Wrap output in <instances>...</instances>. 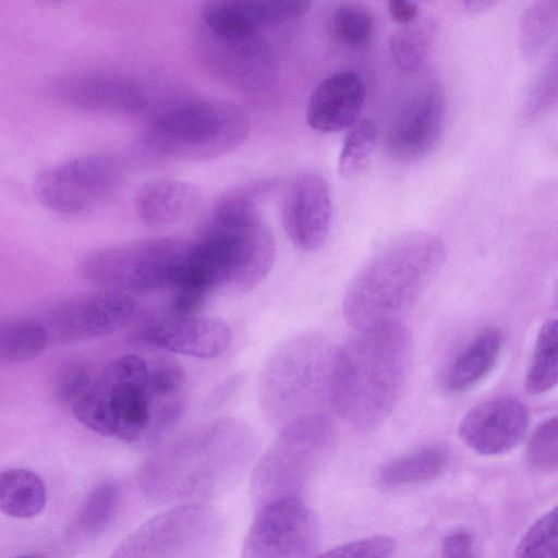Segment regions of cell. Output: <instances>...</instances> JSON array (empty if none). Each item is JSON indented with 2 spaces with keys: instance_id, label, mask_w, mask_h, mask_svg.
Segmentation results:
<instances>
[{
  "instance_id": "obj_1",
  "label": "cell",
  "mask_w": 558,
  "mask_h": 558,
  "mask_svg": "<svg viewBox=\"0 0 558 558\" xmlns=\"http://www.w3.org/2000/svg\"><path fill=\"white\" fill-rule=\"evenodd\" d=\"M412 360V335L402 322L356 330L337 349L331 408L356 430L376 429L397 405Z\"/></svg>"
},
{
  "instance_id": "obj_2",
  "label": "cell",
  "mask_w": 558,
  "mask_h": 558,
  "mask_svg": "<svg viewBox=\"0 0 558 558\" xmlns=\"http://www.w3.org/2000/svg\"><path fill=\"white\" fill-rule=\"evenodd\" d=\"M255 446V436L244 422L219 420L199 435L150 457L140 469L138 487L156 502L204 504L238 480Z\"/></svg>"
},
{
  "instance_id": "obj_3",
  "label": "cell",
  "mask_w": 558,
  "mask_h": 558,
  "mask_svg": "<svg viewBox=\"0 0 558 558\" xmlns=\"http://www.w3.org/2000/svg\"><path fill=\"white\" fill-rule=\"evenodd\" d=\"M445 260L441 241L426 232L402 234L383 246L353 278L342 301L355 330L400 322Z\"/></svg>"
},
{
  "instance_id": "obj_4",
  "label": "cell",
  "mask_w": 558,
  "mask_h": 558,
  "mask_svg": "<svg viewBox=\"0 0 558 558\" xmlns=\"http://www.w3.org/2000/svg\"><path fill=\"white\" fill-rule=\"evenodd\" d=\"M275 256L274 235L258 209L220 196L205 229L191 242L190 267L213 292L239 294L267 277Z\"/></svg>"
},
{
  "instance_id": "obj_5",
  "label": "cell",
  "mask_w": 558,
  "mask_h": 558,
  "mask_svg": "<svg viewBox=\"0 0 558 558\" xmlns=\"http://www.w3.org/2000/svg\"><path fill=\"white\" fill-rule=\"evenodd\" d=\"M337 349L317 332L294 335L270 354L258 383V400L274 425L325 414L331 407V381Z\"/></svg>"
},
{
  "instance_id": "obj_6",
  "label": "cell",
  "mask_w": 558,
  "mask_h": 558,
  "mask_svg": "<svg viewBox=\"0 0 558 558\" xmlns=\"http://www.w3.org/2000/svg\"><path fill=\"white\" fill-rule=\"evenodd\" d=\"M250 118L235 104L207 97H183L162 105L150 117L145 144L168 158L203 160L239 147L248 136Z\"/></svg>"
},
{
  "instance_id": "obj_7",
  "label": "cell",
  "mask_w": 558,
  "mask_h": 558,
  "mask_svg": "<svg viewBox=\"0 0 558 558\" xmlns=\"http://www.w3.org/2000/svg\"><path fill=\"white\" fill-rule=\"evenodd\" d=\"M71 409L101 436L128 444L145 439L153 413L149 363L135 354L114 359Z\"/></svg>"
},
{
  "instance_id": "obj_8",
  "label": "cell",
  "mask_w": 558,
  "mask_h": 558,
  "mask_svg": "<svg viewBox=\"0 0 558 558\" xmlns=\"http://www.w3.org/2000/svg\"><path fill=\"white\" fill-rule=\"evenodd\" d=\"M190 246L175 238L112 245L88 255L83 275L101 289L126 294L173 289L186 269Z\"/></svg>"
},
{
  "instance_id": "obj_9",
  "label": "cell",
  "mask_w": 558,
  "mask_h": 558,
  "mask_svg": "<svg viewBox=\"0 0 558 558\" xmlns=\"http://www.w3.org/2000/svg\"><path fill=\"white\" fill-rule=\"evenodd\" d=\"M335 440V427L325 414L282 427L253 473L252 494L257 504L298 496L296 488L326 461Z\"/></svg>"
},
{
  "instance_id": "obj_10",
  "label": "cell",
  "mask_w": 558,
  "mask_h": 558,
  "mask_svg": "<svg viewBox=\"0 0 558 558\" xmlns=\"http://www.w3.org/2000/svg\"><path fill=\"white\" fill-rule=\"evenodd\" d=\"M221 536L222 520L214 508L179 505L137 527L110 558H213Z\"/></svg>"
},
{
  "instance_id": "obj_11",
  "label": "cell",
  "mask_w": 558,
  "mask_h": 558,
  "mask_svg": "<svg viewBox=\"0 0 558 558\" xmlns=\"http://www.w3.org/2000/svg\"><path fill=\"white\" fill-rule=\"evenodd\" d=\"M122 175L121 162L111 155L78 156L40 170L34 180V194L53 213L80 216L108 201Z\"/></svg>"
},
{
  "instance_id": "obj_12",
  "label": "cell",
  "mask_w": 558,
  "mask_h": 558,
  "mask_svg": "<svg viewBox=\"0 0 558 558\" xmlns=\"http://www.w3.org/2000/svg\"><path fill=\"white\" fill-rule=\"evenodd\" d=\"M195 46L201 64L236 90L263 93L271 88L277 78L275 53L259 34L221 36L199 26Z\"/></svg>"
},
{
  "instance_id": "obj_13",
  "label": "cell",
  "mask_w": 558,
  "mask_h": 558,
  "mask_svg": "<svg viewBox=\"0 0 558 558\" xmlns=\"http://www.w3.org/2000/svg\"><path fill=\"white\" fill-rule=\"evenodd\" d=\"M318 522L299 496L272 500L257 511L246 534L242 558H310Z\"/></svg>"
},
{
  "instance_id": "obj_14",
  "label": "cell",
  "mask_w": 558,
  "mask_h": 558,
  "mask_svg": "<svg viewBox=\"0 0 558 558\" xmlns=\"http://www.w3.org/2000/svg\"><path fill=\"white\" fill-rule=\"evenodd\" d=\"M134 313L135 302L129 294L101 289L59 303L44 324L50 341L72 343L111 335L125 326Z\"/></svg>"
},
{
  "instance_id": "obj_15",
  "label": "cell",
  "mask_w": 558,
  "mask_h": 558,
  "mask_svg": "<svg viewBox=\"0 0 558 558\" xmlns=\"http://www.w3.org/2000/svg\"><path fill=\"white\" fill-rule=\"evenodd\" d=\"M57 97L84 112L138 116L150 107L145 89L124 74L88 70L68 73L54 84Z\"/></svg>"
},
{
  "instance_id": "obj_16",
  "label": "cell",
  "mask_w": 558,
  "mask_h": 558,
  "mask_svg": "<svg viewBox=\"0 0 558 558\" xmlns=\"http://www.w3.org/2000/svg\"><path fill=\"white\" fill-rule=\"evenodd\" d=\"M446 99L437 80L426 82L404 105L389 129L386 151L396 162L423 160L436 147L445 122Z\"/></svg>"
},
{
  "instance_id": "obj_17",
  "label": "cell",
  "mask_w": 558,
  "mask_h": 558,
  "mask_svg": "<svg viewBox=\"0 0 558 558\" xmlns=\"http://www.w3.org/2000/svg\"><path fill=\"white\" fill-rule=\"evenodd\" d=\"M332 219V202L326 180L314 171L298 173L288 184L281 204V220L291 242L305 251L319 248Z\"/></svg>"
},
{
  "instance_id": "obj_18",
  "label": "cell",
  "mask_w": 558,
  "mask_h": 558,
  "mask_svg": "<svg viewBox=\"0 0 558 558\" xmlns=\"http://www.w3.org/2000/svg\"><path fill=\"white\" fill-rule=\"evenodd\" d=\"M530 422L526 407L513 398H495L477 404L461 420L463 442L484 456L505 453L524 437Z\"/></svg>"
},
{
  "instance_id": "obj_19",
  "label": "cell",
  "mask_w": 558,
  "mask_h": 558,
  "mask_svg": "<svg viewBox=\"0 0 558 558\" xmlns=\"http://www.w3.org/2000/svg\"><path fill=\"white\" fill-rule=\"evenodd\" d=\"M311 2L301 0H215L201 9L204 29L221 36L259 34L266 26L278 25L303 15Z\"/></svg>"
},
{
  "instance_id": "obj_20",
  "label": "cell",
  "mask_w": 558,
  "mask_h": 558,
  "mask_svg": "<svg viewBox=\"0 0 558 558\" xmlns=\"http://www.w3.org/2000/svg\"><path fill=\"white\" fill-rule=\"evenodd\" d=\"M143 338L168 352L211 360L230 348L232 331L225 320L217 317H171L146 327Z\"/></svg>"
},
{
  "instance_id": "obj_21",
  "label": "cell",
  "mask_w": 558,
  "mask_h": 558,
  "mask_svg": "<svg viewBox=\"0 0 558 558\" xmlns=\"http://www.w3.org/2000/svg\"><path fill=\"white\" fill-rule=\"evenodd\" d=\"M365 101V87L352 71L333 73L312 92L307 108L308 125L320 132H338L351 128Z\"/></svg>"
},
{
  "instance_id": "obj_22",
  "label": "cell",
  "mask_w": 558,
  "mask_h": 558,
  "mask_svg": "<svg viewBox=\"0 0 558 558\" xmlns=\"http://www.w3.org/2000/svg\"><path fill=\"white\" fill-rule=\"evenodd\" d=\"M201 199L198 189L191 183L174 179H155L138 187L134 196V207L147 228L163 229L192 214Z\"/></svg>"
},
{
  "instance_id": "obj_23",
  "label": "cell",
  "mask_w": 558,
  "mask_h": 558,
  "mask_svg": "<svg viewBox=\"0 0 558 558\" xmlns=\"http://www.w3.org/2000/svg\"><path fill=\"white\" fill-rule=\"evenodd\" d=\"M502 348V335L496 328H485L474 336L451 364L447 388L463 392L476 386L494 368Z\"/></svg>"
},
{
  "instance_id": "obj_24",
  "label": "cell",
  "mask_w": 558,
  "mask_h": 558,
  "mask_svg": "<svg viewBox=\"0 0 558 558\" xmlns=\"http://www.w3.org/2000/svg\"><path fill=\"white\" fill-rule=\"evenodd\" d=\"M120 501V487L106 480L95 485L80 505L65 536L70 544L83 545L98 538L110 525Z\"/></svg>"
},
{
  "instance_id": "obj_25",
  "label": "cell",
  "mask_w": 558,
  "mask_h": 558,
  "mask_svg": "<svg viewBox=\"0 0 558 558\" xmlns=\"http://www.w3.org/2000/svg\"><path fill=\"white\" fill-rule=\"evenodd\" d=\"M46 500L45 483L35 472L12 468L0 473V509L4 514L32 518L44 509Z\"/></svg>"
},
{
  "instance_id": "obj_26",
  "label": "cell",
  "mask_w": 558,
  "mask_h": 558,
  "mask_svg": "<svg viewBox=\"0 0 558 558\" xmlns=\"http://www.w3.org/2000/svg\"><path fill=\"white\" fill-rule=\"evenodd\" d=\"M50 342L44 322L36 318L16 317L1 322L0 354L9 363H23L36 359Z\"/></svg>"
},
{
  "instance_id": "obj_27",
  "label": "cell",
  "mask_w": 558,
  "mask_h": 558,
  "mask_svg": "<svg viewBox=\"0 0 558 558\" xmlns=\"http://www.w3.org/2000/svg\"><path fill=\"white\" fill-rule=\"evenodd\" d=\"M447 461L448 454L444 448L425 447L384 464L379 471V478L387 486L427 482L444 471Z\"/></svg>"
},
{
  "instance_id": "obj_28",
  "label": "cell",
  "mask_w": 558,
  "mask_h": 558,
  "mask_svg": "<svg viewBox=\"0 0 558 558\" xmlns=\"http://www.w3.org/2000/svg\"><path fill=\"white\" fill-rule=\"evenodd\" d=\"M558 385V319L546 322L539 329L525 376V388L532 395L545 393Z\"/></svg>"
},
{
  "instance_id": "obj_29",
  "label": "cell",
  "mask_w": 558,
  "mask_h": 558,
  "mask_svg": "<svg viewBox=\"0 0 558 558\" xmlns=\"http://www.w3.org/2000/svg\"><path fill=\"white\" fill-rule=\"evenodd\" d=\"M436 35V24L429 17H417L401 25L390 37L389 50L396 64L405 72L417 70L428 56Z\"/></svg>"
},
{
  "instance_id": "obj_30",
  "label": "cell",
  "mask_w": 558,
  "mask_h": 558,
  "mask_svg": "<svg viewBox=\"0 0 558 558\" xmlns=\"http://www.w3.org/2000/svg\"><path fill=\"white\" fill-rule=\"evenodd\" d=\"M558 29V1H538L522 14L519 36L522 50L536 56Z\"/></svg>"
},
{
  "instance_id": "obj_31",
  "label": "cell",
  "mask_w": 558,
  "mask_h": 558,
  "mask_svg": "<svg viewBox=\"0 0 558 558\" xmlns=\"http://www.w3.org/2000/svg\"><path fill=\"white\" fill-rule=\"evenodd\" d=\"M377 135L376 124L368 119L360 120L350 128L338 161L342 178H352L363 171L376 146Z\"/></svg>"
},
{
  "instance_id": "obj_32",
  "label": "cell",
  "mask_w": 558,
  "mask_h": 558,
  "mask_svg": "<svg viewBox=\"0 0 558 558\" xmlns=\"http://www.w3.org/2000/svg\"><path fill=\"white\" fill-rule=\"evenodd\" d=\"M331 29L339 43L350 47L361 46L373 34L374 19L363 4L344 2L333 12Z\"/></svg>"
},
{
  "instance_id": "obj_33",
  "label": "cell",
  "mask_w": 558,
  "mask_h": 558,
  "mask_svg": "<svg viewBox=\"0 0 558 558\" xmlns=\"http://www.w3.org/2000/svg\"><path fill=\"white\" fill-rule=\"evenodd\" d=\"M517 558H558V505L537 519L521 538Z\"/></svg>"
},
{
  "instance_id": "obj_34",
  "label": "cell",
  "mask_w": 558,
  "mask_h": 558,
  "mask_svg": "<svg viewBox=\"0 0 558 558\" xmlns=\"http://www.w3.org/2000/svg\"><path fill=\"white\" fill-rule=\"evenodd\" d=\"M558 105V46L535 78L525 100L524 116L534 120Z\"/></svg>"
},
{
  "instance_id": "obj_35",
  "label": "cell",
  "mask_w": 558,
  "mask_h": 558,
  "mask_svg": "<svg viewBox=\"0 0 558 558\" xmlns=\"http://www.w3.org/2000/svg\"><path fill=\"white\" fill-rule=\"evenodd\" d=\"M526 459L538 471L558 469V415L534 429L526 446Z\"/></svg>"
},
{
  "instance_id": "obj_36",
  "label": "cell",
  "mask_w": 558,
  "mask_h": 558,
  "mask_svg": "<svg viewBox=\"0 0 558 558\" xmlns=\"http://www.w3.org/2000/svg\"><path fill=\"white\" fill-rule=\"evenodd\" d=\"M395 550L393 538L377 535L343 544L314 558H390Z\"/></svg>"
},
{
  "instance_id": "obj_37",
  "label": "cell",
  "mask_w": 558,
  "mask_h": 558,
  "mask_svg": "<svg viewBox=\"0 0 558 558\" xmlns=\"http://www.w3.org/2000/svg\"><path fill=\"white\" fill-rule=\"evenodd\" d=\"M95 378L96 376L85 365L69 364L57 376V395L64 403L72 407L88 390Z\"/></svg>"
},
{
  "instance_id": "obj_38",
  "label": "cell",
  "mask_w": 558,
  "mask_h": 558,
  "mask_svg": "<svg viewBox=\"0 0 558 558\" xmlns=\"http://www.w3.org/2000/svg\"><path fill=\"white\" fill-rule=\"evenodd\" d=\"M441 558H474L471 536L464 531L447 535L442 542Z\"/></svg>"
},
{
  "instance_id": "obj_39",
  "label": "cell",
  "mask_w": 558,
  "mask_h": 558,
  "mask_svg": "<svg viewBox=\"0 0 558 558\" xmlns=\"http://www.w3.org/2000/svg\"><path fill=\"white\" fill-rule=\"evenodd\" d=\"M388 12L391 19L400 25L409 24L418 17L417 3L404 0L389 1Z\"/></svg>"
},
{
  "instance_id": "obj_40",
  "label": "cell",
  "mask_w": 558,
  "mask_h": 558,
  "mask_svg": "<svg viewBox=\"0 0 558 558\" xmlns=\"http://www.w3.org/2000/svg\"><path fill=\"white\" fill-rule=\"evenodd\" d=\"M490 2H482V1H468L465 2V5H466V9L472 11V12H478V11H482L484 9H486L487 7H489Z\"/></svg>"
},
{
  "instance_id": "obj_41",
  "label": "cell",
  "mask_w": 558,
  "mask_h": 558,
  "mask_svg": "<svg viewBox=\"0 0 558 558\" xmlns=\"http://www.w3.org/2000/svg\"><path fill=\"white\" fill-rule=\"evenodd\" d=\"M15 558H46V557L37 555V554H23Z\"/></svg>"
}]
</instances>
